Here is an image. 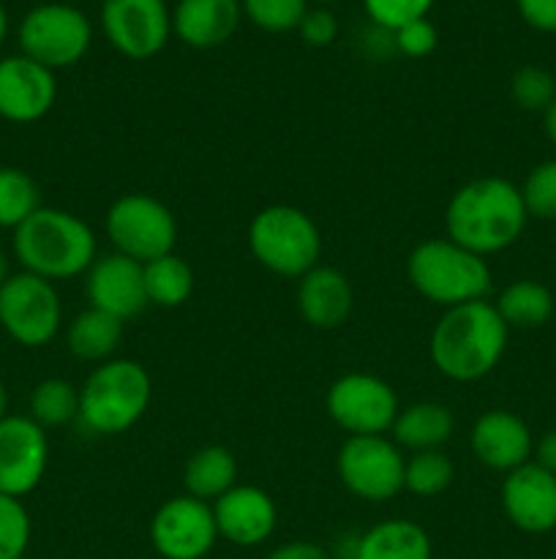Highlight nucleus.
Listing matches in <instances>:
<instances>
[{
  "mask_svg": "<svg viewBox=\"0 0 556 559\" xmlns=\"http://www.w3.org/2000/svg\"><path fill=\"white\" fill-rule=\"evenodd\" d=\"M527 222L521 189L499 175L469 180L445 207L447 238L480 257L510 249L523 235Z\"/></svg>",
  "mask_w": 556,
  "mask_h": 559,
  "instance_id": "f257e3e1",
  "label": "nucleus"
},
{
  "mask_svg": "<svg viewBox=\"0 0 556 559\" xmlns=\"http://www.w3.org/2000/svg\"><path fill=\"white\" fill-rule=\"evenodd\" d=\"M510 328L494 304H474L445 309L431 331L428 353L436 371L452 382H478L499 366L507 349Z\"/></svg>",
  "mask_w": 556,
  "mask_h": 559,
  "instance_id": "f03ea898",
  "label": "nucleus"
},
{
  "mask_svg": "<svg viewBox=\"0 0 556 559\" xmlns=\"http://www.w3.org/2000/svg\"><path fill=\"white\" fill-rule=\"evenodd\" d=\"M22 271L47 282H69L96 262V233L85 218L63 207L41 205L11 238Z\"/></svg>",
  "mask_w": 556,
  "mask_h": 559,
  "instance_id": "7ed1b4c3",
  "label": "nucleus"
},
{
  "mask_svg": "<svg viewBox=\"0 0 556 559\" xmlns=\"http://www.w3.org/2000/svg\"><path fill=\"white\" fill-rule=\"evenodd\" d=\"M150 399L153 380L140 360H104L80 388V424L101 437L125 435L147 413Z\"/></svg>",
  "mask_w": 556,
  "mask_h": 559,
  "instance_id": "20e7f679",
  "label": "nucleus"
},
{
  "mask_svg": "<svg viewBox=\"0 0 556 559\" xmlns=\"http://www.w3.org/2000/svg\"><path fill=\"white\" fill-rule=\"evenodd\" d=\"M409 284L442 309L488 300L491 267L485 257L450 238H431L414 246L407 260Z\"/></svg>",
  "mask_w": 556,
  "mask_h": 559,
  "instance_id": "39448f33",
  "label": "nucleus"
},
{
  "mask_svg": "<svg viewBox=\"0 0 556 559\" xmlns=\"http://www.w3.org/2000/svg\"><path fill=\"white\" fill-rule=\"evenodd\" d=\"M249 249L254 260L276 276L300 278L319 265L322 233L300 207L270 205L251 218Z\"/></svg>",
  "mask_w": 556,
  "mask_h": 559,
  "instance_id": "423d86ee",
  "label": "nucleus"
},
{
  "mask_svg": "<svg viewBox=\"0 0 556 559\" xmlns=\"http://www.w3.org/2000/svg\"><path fill=\"white\" fill-rule=\"evenodd\" d=\"M63 325V304L52 282L33 273H11L0 287V328L20 347H47Z\"/></svg>",
  "mask_w": 556,
  "mask_h": 559,
  "instance_id": "0eeeda50",
  "label": "nucleus"
},
{
  "mask_svg": "<svg viewBox=\"0 0 556 559\" xmlns=\"http://www.w3.org/2000/svg\"><path fill=\"white\" fill-rule=\"evenodd\" d=\"M107 235L118 254L145 265L158 257L172 254L178 243V222L161 200L134 191L118 197L109 205Z\"/></svg>",
  "mask_w": 556,
  "mask_h": 559,
  "instance_id": "6e6552de",
  "label": "nucleus"
},
{
  "mask_svg": "<svg viewBox=\"0 0 556 559\" xmlns=\"http://www.w3.org/2000/svg\"><path fill=\"white\" fill-rule=\"evenodd\" d=\"M93 44L90 20L65 3H44L27 11L20 25V49L49 71L71 69Z\"/></svg>",
  "mask_w": 556,
  "mask_h": 559,
  "instance_id": "1a4fd4ad",
  "label": "nucleus"
},
{
  "mask_svg": "<svg viewBox=\"0 0 556 559\" xmlns=\"http://www.w3.org/2000/svg\"><path fill=\"white\" fill-rule=\"evenodd\" d=\"M407 456L387 435L347 437L338 448L336 473L349 495L365 502H387L403 491Z\"/></svg>",
  "mask_w": 556,
  "mask_h": 559,
  "instance_id": "9d476101",
  "label": "nucleus"
},
{
  "mask_svg": "<svg viewBox=\"0 0 556 559\" xmlns=\"http://www.w3.org/2000/svg\"><path fill=\"white\" fill-rule=\"evenodd\" d=\"M325 404L333 424L349 437L387 435L401 409L390 382L365 371L338 377L327 391Z\"/></svg>",
  "mask_w": 556,
  "mask_h": 559,
  "instance_id": "9b49d317",
  "label": "nucleus"
},
{
  "mask_svg": "<svg viewBox=\"0 0 556 559\" xmlns=\"http://www.w3.org/2000/svg\"><path fill=\"white\" fill-rule=\"evenodd\" d=\"M216 540L213 506L191 495L164 502L150 522V544L164 559H205Z\"/></svg>",
  "mask_w": 556,
  "mask_h": 559,
  "instance_id": "f8f14e48",
  "label": "nucleus"
},
{
  "mask_svg": "<svg viewBox=\"0 0 556 559\" xmlns=\"http://www.w3.org/2000/svg\"><path fill=\"white\" fill-rule=\"evenodd\" d=\"M101 27L123 58L147 60L167 47L172 16L167 0H104Z\"/></svg>",
  "mask_w": 556,
  "mask_h": 559,
  "instance_id": "ddd939ff",
  "label": "nucleus"
},
{
  "mask_svg": "<svg viewBox=\"0 0 556 559\" xmlns=\"http://www.w3.org/2000/svg\"><path fill=\"white\" fill-rule=\"evenodd\" d=\"M47 464V429L31 415H5L0 420V495L27 497L44 480Z\"/></svg>",
  "mask_w": 556,
  "mask_h": 559,
  "instance_id": "4468645a",
  "label": "nucleus"
},
{
  "mask_svg": "<svg viewBox=\"0 0 556 559\" xmlns=\"http://www.w3.org/2000/svg\"><path fill=\"white\" fill-rule=\"evenodd\" d=\"M58 102L55 71L27 55L0 60V118L9 123H36L47 118Z\"/></svg>",
  "mask_w": 556,
  "mask_h": 559,
  "instance_id": "2eb2a0df",
  "label": "nucleus"
},
{
  "mask_svg": "<svg viewBox=\"0 0 556 559\" xmlns=\"http://www.w3.org/2000/svg\"><path fill=\"white\" fill-rule=\"evenodd\" d=\"M85 293L93 309L107 311V314L118 317L120 322L134 320L150 306L147 304L142 262L118 254V251L96 257V262L87 267Z\"/></svg>",
  "mask_w": 556,
  "mask_h": 559,
  "instance_id": "dca6fc26",
  "label": "nucleus"
},
{
  "mask_svg": "<svg viewBox=\"0 0 556 559\" xmlns=\"http://www.w3.org/2000/svg\"><path fill=\"white\" fill-rule=\"evenodd\" d=\"M501 508L521 533H551L556 530V475L534 462L512 469L501 484Z\"/></svg>",
  "mask_w": 556,
  "mask_h": 559,
  "instance_id": "f3484780",
  "label": "nucleus"
},
{
  "mask_svg": "<svg viewBox=\"0 0 556 559\" xmlns=\"http://www.w3.org/2000/svg\"><path fill=\"white\" fill-rule=\"evenodd\" d=\"M218 538L251 549L265 544L278 524V508L273 497L259 486H232L223 497L213 502Z\"/></svg>",
  "mask_w": 556,
  "mask_h": 559,
  "instance_id": "a211bd4d",
  "label": "nucleus"
},
{
  "mask_svg": "<svg viewBox=\"0 0 556 559\" xmlns=\"http://www.w3.org/2000/svg\"><path fill=\"white\" fill-rule=\"evenodd\" d=\"M469 445L483 467L507 475L532 462L534 437L518 415L507 409H488L474 420Z\"/></svg>",
  "mask_w": 556,
  "mask_h": 559,
  "instance_id": "6ab92c4d",
  "label": "nucleus"
},
{
  "mask_svg": "<svg viewBox=\"0 0 556 559\" xmlns=\"http://www.w3.org/2000/svg\"><path fill=\"white\" fill-rule=\"evenodd\" d=\"M354 309L352 282L338 267L316 265L298 278V311L316 331H336Z\"/></svg>",
  "mask_w": 556,
  "mask_h": 559,
  "instance_id": "aec40b11",
  "label": "nucleus"
},
{
  "mask_svg": "<svg viewBox=\"0 0 556 559\" xmlns=\"http://www.w3.org/2000/svg\"><path fill=\"white\" fill-rule=\"evenodd\" d=\"M240 0H180L172 14V33L191 49L227 44L240 27Z\"/></svg>",
  "mask_w": 556,
  "mask_h": 559,
  "instance_id": "412c9836",
  "label": "nucleus"
},
{
  "mask_svg": "<svg viewBox=\"0 0 556 559\" xmlns=\"http://www.w3.org/2000/svg\"><path fill=\"white\" fill-rule=\"evenodd\" d=\"M456 429L450 407L439 402H414L409 407L398 409V418L392 424L390 435L401 451H442Z\"/></svg>",
  "mask_w": 556,
  "mask_h": 559,
  "instance_id": "4be33fe9",
  "label": "nucleus"
},
{
  "mask_svg": "<svg viewBox=\"0 0 556 559\" xmlns=\"http://www.w3.org/2000/svg\"><path fill=\"white\" fill-rule=\"evenodd\" d=\"M428 533L409 519H387L360 535L352 559H431Z\"/></svg>",
  "mask_w": 556,
  "mask_h": 559,
  "instance_id": "5701e85b",
  "label": "nucleus"
},
{
  "mask_svg": "<svg viewBox=\"0 0 556 559\" xmlns=\"http://www.w3.org/2000/svg\"><path fill=\"white\" fill-rule=\"evenodd\" d=\"M185 495L202 502H216L238 486V462L227 445H205L191 453L183 469Z\"/></svg>",
  "mask_w": 556,
  "mask_h": 559,
  "instance_id": "b1692460",
  "label": "nucleus"
},
{
  "mask_svg": "<svg viewBox=\"0 0 556 559\" xmlns=\"http://www.w3.org/2000/svg\"><path fill=\"white\" fill-rule=\"evenodd\" d=\"M123 325L118 317L107 314V311L87 309L71 320L65 328V344H69L71 355L76 360H87V364H104L112 360L118 353L120 342H123Z\"/></svg>",
  "mask_w": 556,
  "mask_h": 559,
  "instance_id": "393cba45",
  "label": "nucleus"
},
{
  "mask_svg": "<svg viewBox=\"0 0 556 559\" xmlns=\"http://www.w3.org/2000/svg\"><path fill=\"white\" fill-rule=\"evenodd\" d=\"M494 306L501 320H505V325L518 328V331L543 328L554 317V295L545 284L532 282V278L507 284Z\"/></svg>",
  "mask_w": 556,
  "mask_h": 559,
  "instance_id": "a878e982",
  "label": "nucleus"
},
{
  "mask_svg": "<svg viewBox=\"0 0 556 559\" xmlns=\"http://www.w3.org/2000/svg\"><path fill=\"white\" fill-rule=\"evenodd\" d=\"M147 304L158 309H178L194 293V271L183 257L164 254L142 265Z\"/></svg>",
  "mask_w": 556,
  "mask_h": 559,
  "instance_id": "bb28decb",
  "label": "nucleus"
},
{
  "mask_svg": "<svg viewBox=\"0 0 556 559\" xmlns=\"http://www.w3.org/2000/svg\"><path fill=\"white\" fill-rule=\"evenodd\" d=\"M31 418L41 429H58L80 420V388L63 377H47L31 393Z\"/></svg>",
  "mask_w": 556,
  "mask_h": 559,
  "instance_id": "cd10ccee",
  "label": "nucleus"
},
{
  "mask_svg": "<svg viewBox=\"0 0 556 559\" xmlns=\"http://www.w3.org/2000/svg\"><path fill=\"white\" fill-rule=\"evenodd\" d=\"M41 207V189L20 167H0V229H11L27 222Z\"/></svg>",
  "mask_w": 556,
  "mask_h": 559,
  "instance_id": "c85d7f7f",
  "label": "nucleus"
},
{
  "mask_svg": "<svg viewBox=\"0 0 556 559\" xmlns=\"http://www.w3.org/2000/svg\"><path fill=\"white\" fill-rule=\"evenodd\" d=\"M456 478V464L450 462V456L442 451H420L412 453L407 459V467H403V491L414 497H431L445 495L452 486Z\"/></svg>",
  "mask_w": 556,
  "mask_h": 559,
  "instance_id": "c756f323",
  "label": "nucleus"
},
{
  "mask_svg": "<svg viewBox=\"0 0 556 559\" xmlns=\"http://www.w3.org/2000/svg\"><path fill=\"white\" fill-rule=\"evenodd\" d=\"M510 98L523 112H545L556 98V80L543 66H521L510 76Z\"/></svg>",
  "mask_w": 556,
  "mask_h": 559,
  "instance_id": "7c9ffc66",
  "label": "nucleus"
},
{
  "mask_svg": "<svg viewBox=\"0 0 556 559\" xmlns=\"http://www.w3.org/2000/svg\"><path fill=\"white\" fill-rule=\"evenodd\" d=\"M243 14L265 33L298 31L309 11V0H240Z\"/></svg>",
  "mask_w": 556,
  "mask_h": 559,
  "instance_id": "2f4dec72",
  "label": "nucleus"
},
{
  "mask_svg": "<svg viewBox=\"0 0 556 559\" xmlns=\"http://www.w3.org/2000/svg\"><path fill=\"white\" fill-rule=\"evenodd\" d=\"M521 197L529 218L556 222V158L537 164L527 175L521 186Z\"/></svg>",
  "mask_w": 556,
  "mask_h": 559,
  "instance_id": "473e14b6",
  "label": "nucleus"
},
{
  "mask_svg": "<svg viewBox=\"0 0 556 559\" xmlns=\"http://www.w3.org/2000/svg\"><path fill=\"white\" fill-rule=\"evenodd\" d=\"M31 546V513L22 500L0 495V559H22Z\"/></svg>",
  "mask_w": 556,
  "mask_h": 559,
  "instance_id": "72a5a7b5",
  "label": "nucleus"
},
{
  "mask_svg": "<svg viewBox=\"0 0 556 559\" xmlns=\"http://www.w3.org/2000/svg\"><path fill=\"white\" fill-rule=\"evenodd\" d=\"M434 3L436 0H363L365 11H368V16L374 20V25L387 33L428 16L431 5Z\"/></svg>",
  "mask_w": 556,
  "mask_h": 559,
  "instance_id": "f704fd0d",
  "label": "nucleus"
},
{
  "mask_svg": "<svg viewBox=\"0 0 556 559\" xmlns=\"http://www.w3.org/2000/svg\"><path fill=\"white\" fill-rule=\"evenodd\" d=\"M436 44H439V33H436L434 22H428V16L392 31V47L407 58H425L434 52Z\"/></svg>",
  "mask_w": 556,
  "mask_h": 559,
  "instance_id": "c9c22d12",
  "label": "nucleus"
},
{
  "mask_svg": "<svg viewBox=\"0 0 556 559\" xmlns=\"http://www.w3.org/2000/svg\"><path fill=\"white\" fill-rule=\"evenodd\" d=\"M298 31L309 47H319V49L330 47L338 36V20L330 9H322V5H316V9L305 11V16H303V22H300Z\"/></svg>",
  "mask_w": 556,
  "mask_h": 559,
  "instance_id": "e433bc0d",
  "label": "nucleus"
},
{
  "mask_svg": "<svg viewBox=\"0 0 556 559\" xmlns=\"http://www.w3.org/2000/svg\"><path fill=\"white\" fill-rule=\"evenodd\" d=\"M518 14L540 33H556V0H516Z\"/></svg>",
  "mask_w": 556,
  "mask_h": 559,
  "instance_id": "4c0bfd02",
  "label": "nucleus"
},
{
  "mask_svg": "<svg viewBox=\"0 0 556 559\" xmlns=\"http://www.w3.org/2000/svg\"><path fill=\"white\" fill-rule=\"evenodd\" d=\"M265 559H330V555L311 540H289V544L273 549Z\"/></svg>",
  "mask_w": 556,
  "mask_h": 559,
  "instance_id": "58836bf2",
  "label": "nucleus"
},
{
  "mask_svg": "<svg viewBox=\"0 0 556 559\" xmlns=\"http://www.w3.org/2000/svg\"><path fill=\"white\" fill-rule=\"evenodd\" d=\"M534 464H540L543 469L556 475V429L545 431L537 442H534Z\"/></svg>",
  "mask_w": 556,
  "mask_h": 559,
  "instance_id": "ea45409f",
  "label": "nucleus"
},
{
  "mask_svg": "<svg viewBox=\"0 0 556 559\" xmlns=\"http://www.w3.org/2000/svg\"><path fill=\"white\" fill-rule=\"evenodd\" d=\"M543 129H545V136H548V140L556 145V98L551 102V107L543 112Z\"/></svg>",
  "mask_w": 556,
  "mask_h": 559,
  "instance_id": "a19ab883",
  "label": "nucleus"
},
{
  "mask_svg": "<svg viewBox=\"0 0 556 559\" xmlns=\"http://www.w3.org/2000/svg\"><path fill=\"white\" fill-rule=\"evenodd\" d=\"M11 276V262H9V254H5L3 249H0V287H3L5 282H9Z\"/></svg>",
  "mask_w": 556,
  "mask_h": 559,
  "instance_id": "79ce46f5",
  "label": "nucleus"
},
{
  "mask_svg": "<svg viewBox=\"0 0 556 559\" xmlns=\"http://www.w3.org/2000/svg\"><path fill=\"white\" fill-rule=\"evenodd\" d=\"M9 415V391H5V385L0 382V420Z\"/></svg>",
  "mask_w": 556,
  "mask_h": 559,
  "instance_id": "37998d69",
  "label": "nucleus"
},
{
  "mask_svg": "<svg viewBox=\"0 0 556 559\" xmlns=\"http://www.w3.org/2000/svg\"><path fill=\"white\" fill-rule=\"evenodd\" d=\"M5 33H9V14H5V9L0 5V47H3L5 41Z\"/></svg>",
  "mask_w": 556,
  "mask_h": 559,
  "instance_id": "c03bdc74",
  "label": "nucleus"
},
{
  "mask_svg": "<svg viewBox=\"0 0 556 559\" xmlns=\"http://www.w3.org/2000/svg\"><path fill=\"white\" fill-rule=\"evenodd\" d=\"M316 3H319L322 9H327V3H333V0H316Z\"/></svg>",
  "mask_w": 556,
  "mask_h": 559,
  "instance_id": "a18cd8bd",
  "label": "nucleus"
}]
</instances>
